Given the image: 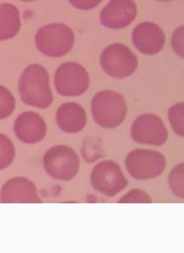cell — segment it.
<instances>
[{"mask_svg":"<svg viewBox=\"0 0 184 253\" xmlns=\"http://www.w3.org/2000/svg\"><path fill=\"white\" fill-rule=\"evenodd\" d=\"M18 90L21 101L29 107L47 109L53 103L49 72L41 64L25 67L19 78Z\"/></svg>","mask_w":184,"mask_h":253,"instance_id":"6da1fadb","label":"cell"},{"mask_svg":"<svg viewBox=\"0 0 184 253\" xmlns=\"http://www.w3.org/2000/svg\"><path fill=\"white\" fill-rule=\"evenodd\" d=\"M91 112L93 121L102 128H117L128 115V104L124 96L116 90L105 89L92 98Z\"/></svg>","mask_w":184,"mask_h":253,"instance_id":"7a4b0ae2","label":"cell"},{"mask_svg":"<svg viewBox=\"0 0 184 253\" xmlns=\"http://www.w3.org/2000/svg\"><path fill=\"white\" fill-rule=\"evenodd\" d=\"M36 49L43 56L61 58L69 54L76 44V35L70 26L61 22L47 23L35 34Z\"/></svg>","mask_w":184,"mask_h":253,"instance_id":"3957f363","label":"cell"},{"mask_svg":"<svg viewBox=\"0 0 184 253\" xmlns=\"http://www.w3.org/2000/svg\"><path fill=\"white\" fill-rule=\"evenodd\" d=\"M43 168L50 178L59 182H70L76 178L79 172L80 157L72 147L56 145L44 154Z\"/></svg>","mask_w":184,"mask_h":253,"instance_id":"277c9868","label":"cell"},{"mask_svg":"<svg viewBox=\"0 0 184 253\" xmlns=\"http://www.w3.org/2000/svg\"><path fill=\"white\" fill-rule=\"evenodd\" d=\"M100 66L108 77L116 80L130 78L139 66L138 58L127 44L111 43L102 50Z\"/></svg>","mask_w":184,"mask_h":253,"instance_id":"5b68a950","label":"cell"},{"mask_svg":"<svg viewBox=\"0 0 184 253\" xmlns=\"http://www.w3.org/2000/svg\"><path fill=\"white\" fill-rule=\"evenodd\" d=\"M53 86L60 96L79 97L90 89V73L84 65L77 61H65L54 72Z\"/></svg>","mask_w":184,"mask_h":253,"instance_id":"8992f818","label":"cell"},{"mask_svg":"<svg viewBox=\"0 0 184 253\" xmlns=\"http://www.w3.org/2000/svg\"><path fill=\"white\" fill-rule=\"evenodd\" d=\"M166 167L165 155L154 149H134L125 157L127 171L136 180L154 179L165 172Z\"/></svg>","mask_w":184,"mask_h":253,"instance_id":"52a82bcc","label":"cell"},{"mask_svg":"<svg viewBox=\"0 0 184 253\" xmlns=\"http://www.w3.org/2000/svg\"><path fill=\"white\" fill-rule=\"evenodd\" d=\"M128 184V178L116 161H100L91 172V185L96 192L108 198L117 196L127 189Z\"/></svg>","mask_w":184,"mask_h":253,"instance_id":"ba28073f","label":"cell"},{"mask_svg":"<svg viewBox=\"0 0 184 253\" xmlns=\"http://www.w3.org/2000/svg\"><path fill=\"white\" fill-rule=\"evenodd\" d=\"M131 138L145 146H163L169 138L168 129L161 117L155 114H142L132 123Z\"/></svg>","mask_w":184,"mask_h":253,"instance_id":"9c48e42d","label":"cell"},{"mask_svg":"<svg viewBox=\"0 0 184 253\" xmlns=\"http://www.w3.org/2000/svg\"><path fill=\"white\" fill-rule=\"evenodd\" d=\"M132 43L136 49L145 56H155L166 45V34L158 23L144 21L138 23L132 30Z\"/></svg>","mask_w":184,"mask_h":253,"instance_id":"30bf717a","label":"cell"},{"mask_svg":"<svg viewBox=\"0 0 184 253\" xmlns=\"http://www.w3.org/2000/svg\"><path fill=\"white\" fill-rule=\"evenodd\" d=\"M138 15V6L135 0H110L100 13L101 25L108 29L127 28Z\"/></svg>","mask_w":184,"mask_h":253,"instance_id":"8fae6325","label":"cell"},{"mask_svg":"<svg viewBox=\"0 0 184 253\" xmlns=\"http://www.w3.org/2000/svg\"><path fill=\"white\" fill-rule=\"evenodd\" d=\"M13 129L16 138L26 145H36L43 141L47 133L46 121L35 111H25L19 115L13 125Z\"/></svg>","mask_w":184,"mask_h":253,"instance_id":"7c38bea8","label":"cell"},{"mask_svg":"<svg viewBox=\"0 0 184 253\" xmlns=\"http://www.w3.org/2000/svg\"><path fill=\"white\" fill-rule=\"evenodd\" d=\"M41 201L35 183L27 177H13L0 191V203L2 204H40Z\"/></svg>","mask_w":184,"mask_h":253,"instance_id":"4fadbf2b","label":"cell"},{"mask_svg":"<svg viewBox=\"0 0 184 253\" xmlns=\"http://www.w3.org/2000/svg\"><path fill=\"white\" fill-rule=\"evenodd\" d=\"M87 112L77 102H65L56 111V124L61 132L77 134L84 131L87 125Z\"/></svg>","mask_w":184,"mask_h":253,"instance_id":"5bb4252c","label":"cell"},{"mask_svg":"<svg viewBox=\"0 0 184 253\" xmlns=\"http://www.w3.org/2000/svg\"><path fill=\"white\" fill-rule=\"evenodd\" d=\"M21 29V14L19 8L11 2L0 4V42L9 41Z\"/></svg>","mask_w":184,"mask_h":253,"instance_id":"9a60e30c","label":"cell"},{"mask_svg":"<svg viewBox=\"0 0 184 253\" xmlns=\"http://www.w3.org/2000/svg\"><path fill=\"white\" fill-rule=\"evenodd\" d=\"M168 121L169 125L172 127L173 132L177 136L183 138L184 136V103L179 102V103L173 104L168 109Z\"/></svg>","mask_w":184,"mask_h":253,"instance_id":"2e32d148","label":"cell"},{"mask_svg":"<svg viewBox=\"0 0 184 253\" xmlns=\"http://www.w3.org/2000/svg\"><path fill=\"white\" fill-rule=\"evenodd\" d=\"M168 186L174 196L180 199L184 198V164L181 162L170 170L168 175Z\"/></svg>","mask_w":184,"mask_h":253,"instance_id":"e0dca14e","label":"cell"},{"mask_svg":"<svg viewBox=\"0 0 184 253\" xmlns=\"http://www.w3.org/2000/svg\"><path fill=\"white\" fill-rule=\"evenodd\" d=\"M15 159V146L9 136L0 133V171L7 169Z\"/></svg>","mask_w":184,"mask_h":253,"instance_id":"ac0fdd59","label":"cell"},{"mask_svg":"<svg viewBox=\"0 0 184 253\" xmlns=\"http://www.w3.org/2000/svg\"><path fill=\"white\" fill-rule=\"evenodd\" d=\"M15 97L7 87L0 84V121L8 118L15 110Z\"/></svg>","mask_w":184,"mask_h":253,"instance_id":"d6986e66","label":"cell"},{"mask_svg":"<svg viewBox=\"0 0 184 253\" xmlns=\"http://www.w3.org/2000/svg\"><path fill=\"white\" fill-rule=\"evenodd\" d=\"M119 204H151L152 198L147 192L140 189H134L124 194L118 200Z\"/></svg>","mask_w":184,"mask_h":253,"instance_id":"ffe728a7","label":"cell"},{"mask_svg":"<svg viewBox=\"0 0 184 253\" xmlns=\"http://www.w3.org/2000/svg\"><path fill=\"white\" fill-rule=\"evenodd\" d=\"M170 45L174 53L177 57H184V26L181 25L180 27L173 32V35L170 37Z\"/></svg>","mask_w":184,"mask_h":253,"instance_id":"44dd1931","label":"cell"},{"mask_svg":"<svg viewBox=\"0 0 184 253\" xmlns=\"http://www.w3.org/2000/svg\"><path fill=\"white\" fill-rule=\"evenodd\" d=\"M103 0H69V2L74 8L79 11H91L96 8Z\"/></svg>","mask_w":184,"mask_h":253,"instance_id":"7402d4cb","label":"cell"},{"mask_svg":"<svg viewBox=\"0 0 184 253\" xmlns=\"http://www.w3.org/2000/svg\"><path fill=\"white\" fill-rule=\"evenodd\" d=\"M21 1H25V2H32V1H36V0H21Z\"/></svg>","mask_w":184,"mask_h":253,"instance_id":"603a6c76","label":"cell"},{"mask_svg":"<svg viewBox=\"0 0 184 253\" xmlns=\"http://www.w3.org/2000/svg\"><path fill=\"white\" fill-rule=\"evenodd\" d=\"M156 1H161V2H166V1H172V0H156Z\"/></svg>","mask_w":184,"mask_h":253,"instance_id":"cb8c5ba5","label":"cell"}]
</instances>
